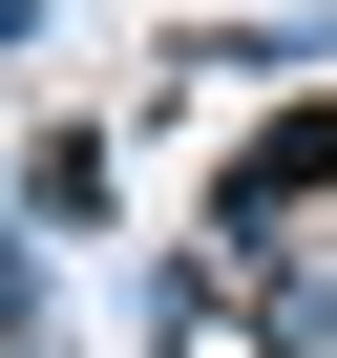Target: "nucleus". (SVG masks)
<instances>
[{"label": "nucleus", "instance_id": "nucleus-1", "mask_svg": "<svg viewBox=\"0 0 337 358\" xmlns=\"http://www.w3.org/2000/svg\"><path fill=\"white\" fill-rule=\"evenodd\" d=\"M316 190H337V106H295V127L232 148V232H253V253H274V211H316Z\"/></svg>", "mask_w": 337, "mask_h": 358}]
</instances>
